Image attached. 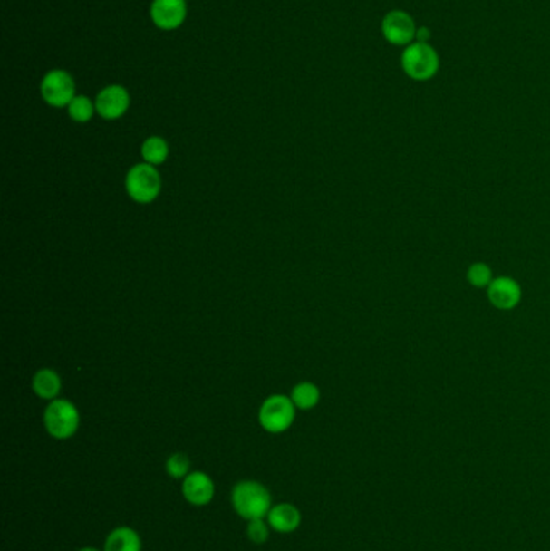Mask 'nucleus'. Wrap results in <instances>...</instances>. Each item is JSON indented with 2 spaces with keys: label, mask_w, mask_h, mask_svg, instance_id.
Wrapping results in <instances>:
<instances>
[{
  "label": "nucleus",
  "mask_w": 550,
  "mask_h": 551,
  "mask_svg": "<svg viewBox=\"0 0 550 551\" xmlns=\"http://www.w3.org/2000/svg\"><path fill=\"white\" fill-rule=\"evenodd\" d=\"M266 521L276 534H294L301 527L302 513L293 503H276L266 515Z\"/></svg>",
  "instance_id": "nucleus-12"
},
{
  "label": "nucleus",
  "mask_w": 550,
  "mask_h": 551,
  "mask_svg": "<svg viewBox=\"0 0 550 551\" xmlns=\"http://www.w3.org/2000/svg\"><path fill=\"white\" fill-rule=\"evenodd\" d=\"M295 405L291 397L285 395H272L265 400L264 405L258 411L260 426L270 434L286 432L295 420Z\"/></svg>",
  "instance_id": "nucleus-5"
},
{
  "label": "nucleus",
  "mask_w": 550,
  "mask_h": 551,
  "mask_svg": "<svg viewBox=\"0 0 550 551\" xmlns=\"http://www.w3.org/2000/svg\"><path fill=\"white\" fill-rule=\"evenodd\" d=\"M188 16L186 0H154L150 4V20L163 31H175Z\"/></svg>",
  "instance_id": "nucleus-11"
},
{
  "label": "nucleus",
  "mask_w": 550,
  "mask_h": 551,
  "mask_svg": "<svg viewBox=\"0 0 550 551\" xmlns=\"http://www.w3.org/2000/svg\"><path fill=\"white\" fill-rule=\"evenodd\" d=\"M184 500L191 507H208L215 498V482L204 471H191L181 480Z\"/></svg>",
  "instance_id": "nucleus-8"
},
{
  "label": "nucleus",
  "mask_w": 550,
  "mask_h": 551,
  "mask_svg": "<svg viewBox=\"0 0 550 551\" xmlns=\"http://www.w3.org/2000/svg\"><path fill=\"white\" fill-rule=\"evenodd\" d=\"M126 192L134 202L146 203L154 202L160 196L162 190V178L157 171V168L149 163H140L132 167L125 179Z\"/></svg>",
  "instance_id": "nucleus-4"
},
{
  "label": "nucleus",
  "mask_w": 550,
  "mask_h": 551,
  "mask_svg": "<svg viewBox=\"0 0 550 551\" xmlns=\"http://www.w3.org/2000/svg\"><path fill=\"white\" fill-rule=\"evenodd\" d=\"M33 391L39 399L55 400L59 397L62 391V381L55 371L45 370L37 371L36 376L33 379Z\"/></svg>",
  "instance_id": "nucleus-14"
},
{
  "label": "nucleus",
  "mask_w": 550,
  "mask_h": 551,
  "mask_svg": "<svg viewBox=\"0 0 550 551\" xmlns=\"http://www.w3.org/2000/svg\"><path fill=\"white\" fill-rule=\"evenodd\" d=\"M487 298L494 308L502 310V312H510L520 304L523 289H521L520 283L514 277L497 276L487 287Z\"/></svg>",
  "instance_id": "nucleus-9"
},
{
  "label": "nucleus",
  "mask_w": 550,
  "mask_h": 551,
  "mask_svg": "<svg viewBox=\"0 0 550 551\" xmlns=\"http://www.w3.org/2000/svg\"><path fill=\"white\" fill-rule=\"evenodd\" d=\"M467 281L477 289H487L494 281L491 266L483 261H477V263L469 265L467 269Z\"/></svg>",
  "instance_id": "nucleus-18"
},
{
  "label": "nucleus",
  "mask_w": 550,
  "mask_h": 551,
  "mask_svg": "<svg viewBox=\"0 0 550 551\" xmlns=\"http://www.w3.org/2000/svg\"><path fill=\"white\" fill-rule=\"evenodd\" d=\"M320 399H322L320 389L315 384H312V382H302V384L295 385L293 393H291V400H293L294 405H295L297 410H302V411H307V410L315 408Z\"/></svg>",
  "instance_id": "nucleus-15"
},
{
  "label": "nucleus",
  "mask_w": 550,
  "mask_h": 551,
  "mask_svg": "<svg viewBox=\"0 0 550 551\" xmlns=\"http://www.w3.org/2000/svg\"><path fill=\"white\" fill-rule=\"evenodd\" d=\"M400 65L405 74L417 82L433 80L439 72L440 58L433 45L428 43H411L400 55Z\"/></svg>",
  "instance_id": "nucleus-2"
},
{
  "label": "nucleus",
  "mask_w": 550,
  "mask_h": 551,
  "mask_svg": "<svg viewBox=\"0 0 550 551\" xmlns=\"http://www.w3.org/2000/svg\"><path fill=\"white\" fill-rule=\"evenodd\" d=\"M165 471L169 478H175V480H183L192 471L191 459L186 453L177 451V453L169 455V459L165 461Z\"/></svg>",
  "instance_id": "nucleus-19"
},
{
  "label": "nucleus",
  "mask_w": 550,
  "mask_h": 551,
  "mask_svg": "<svg viewBox=\"0 0 550 551\" xmlns=\"http://www.w3.org/2000/svg\"><path fill=\"white\" fill-rule=\"evenodd\" d=\"M231 507L244 521L266 519L273 507L272 492L258 480H241L231 490Z\"/></svg>",
  "instance_id": "nucleus-1"
},
{
  "label": "nucleus",
  "mask_w": 550,
  "mask_h": 551,
  "mask_svg": "<svg viewBox=\"0 0 550 551\" xmlns=\"http://www.w3.org/2000/svg\"><path fill=\"white\" fill-rule=\"evenodd\" d=\"M94 111H96V103L86 95H76L68 105V115L76 123H88L94 116Z\"/></svg>",
  "instance_id": "nucleus-17"
},
{
  "label": "nucleus",
  "mask_w": 550,
  "mask_h": 551,
  "mask_svg": "<svg viewBox=\"0 0 550 551\" xmlns=\"http://www.w3.org/2000/svg\"><path fill=\"white\" fill-rule=\"evenodd\" d=\"M80 411L70 400H52L44 411L47 434L55 440H68L80 429Z\"/></svg>",
  "instance_id": "nucleus-3"
},
{
  "label": "nucleus",
  "mask_w": 550,
  "mask_h": 551,
  "mask_svg": "<svg viewBox=\"0 0 550 551\" xmlns=\"http://www.w3.org/2000/svg\"><path fill=\"white\" fill-rule=\"evenodd\" d=\"M140 153H142V159L146 163L152 165V167H159V165H162L165 160L169 159V144H167L165 139L152 136V138L144 140Z\"/></svg>",
  "instance_id": "nucleus-16"
},
{
  "label": "nucleus",
  "mask_w": 550,
  "mask_h": 551,
  "mask_svg": "<svg viewBox=\"0 0 550 551\" xmlns=\"http://www.w3.org/2000/svg\"><path fill=\"white\" fill-rule=\"evenodd\" d=\"M417 23L404 10H391L381 22L382 37L396 47H407L417 39Z\"/></svg>",
  "instance_id": "nucleus-7"
},
{
  "label": "nucleus",
  "mask_w": 550,
  "mask_h": 551,
  "mask_svg": "<svg viewBox=\"0 0 550 551\" xmlns=\"http://www.w3.org/2000/svg\"><path fill=\"white\" fill-rule=\"evenodd\" d=\"M246 534L247 538L254 545H264L268 542L270 534H272V527L266 519H252L247 521V527H246Z\"/></svg>",
  "instance_id": "nucleus-20"
},
{
  "label": "nucleus",
  "mask_w": 550,
  "mask_h": 551,
  "mask_svg": "<svg viewBox=\"0 0 550 551\" xmlns=\"http://www.w3.org/2000/svg\"><path fill=\"white\" fill-rule=\"evenodd\" d=\"M41 95L47 105L53 109L68 107L76 97L73 76L65 70H52L45 72L41 81Z\"/></svg>",
  "instance_id": "nucleus-6"
},
{
  "label": "nucleus",
  "mask_w": 550,
  "mask_h": 551,
  "mask_svg": "<svg viewBox=\"0 0 550 551\" xmlns=\"http://www.w3.org/2000/svg\"><path fill=\"white\" fill-rule=\"evenodd\" d=\"M96 111L102 116L103 120H118L125 115L131 97L125 87L120 84H111V86L103 87L102 91L97 94Z\"/></svg>",
  "instance_id": "nucleus-10"
},
{
  "label": "nucleus",
  "mask_w": 550,
  "mask_h": 551,
  "mask_svg": "<svg viewBox=\"0 0 550 551\" xmlns=\"http://www.w3.org/2000/svg\"><path fill=\"white\" fill-rule=\"evenodd\" d=\"M103 551H142V538L130 526H118L105 538Z\"/></svg>",
  "instance_id": "nucleus-13"
},
{
  "label": "nucleus",
  "mask_w": 550,
  "mask_h": 551,
  "mask_svg": "<svg viewBox=\"0 0 550 551\" xmlns=\"http://www.w3.org/2000/svg\"><path fill=\"white\" fill-rule=\"evenodd\" d=\"M76 551H103V550H99V548H94V546H84V548H80V550H76Z\"/></svg>",
  "instance_id": "nucleus-22"
},
{
  "label": "nucleus",
  "mask_w": 550,
  "mask_h": 551,
  "mask_svg": "<svg viewBox=\"0 0 550 551\" xmlns=\"http://www.w3.org/2000/svg\"><path fill=\"white\" fill-rule=\"evenodd\" d=\"M429 37H431V29L428 26H420L419 31H417V41L419 43H428Z\"/></svg>",
  "instance_id": "nucleus-21"
}]
</instances>
